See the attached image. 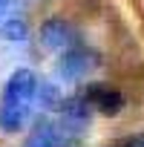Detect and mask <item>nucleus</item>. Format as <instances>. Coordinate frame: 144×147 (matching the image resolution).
I'll return each instance as SVG.
<instances>
[{
    "label": "nucleus",
    "instance_id": "7",
    "mask_svg": "<svg viewBox=\"0 0 144 147\" xmlns=\"http://www.w3.org/2000/svg\"><path fill=\"white\" fill-rule=\"evenodd\" d=\"M61 84L58 81H38V92H35V107H43V110H55L61 104Z\"/></svg>",
    "mask_w": 144,
    "mask_h": 147
},
{
    "label": "nucleus",
    "instance_id": "2",
    "mask_svg": "<svg viewBox=\"0 0 144 147\" xmlns=\"http://www.w3.org/2000/svg\"><path fill=\"white\" fill-rule=\"evenodd\" d=\"M101 63V55L92 46L75 43L63 52H58V63H55V81L58 84H78L84 81L89 72H95Z\"/></svg>",
    "mask_w": 144,
    "mask_h": 147
},
{
    "label": "nucleus",
    "instance_id": "3",
    "mask_svg": "<svg viewBox=\"0 0 144 147\" xmlns=\"http://www.w3.org/2000/svg\"><path fill=\"white\" fill-rule=\"evenodd\" d=\"M40 43H43V49H49V52H63V49H69V46L78 43V35H75V29H72L69 20H63V18H49V20H43V26H40Z\"/></svg>",
    "mask_w": 144,
    "mask_h": 147
},
{
    "label": "nucleus",
    "instance_id": "6",
    "mask_svg": "<svg viewBox=\"0 0 144 147\" xmlns=\"http://www.w3.org/2000/svg\"><path fill=\"white\" fill-rule=\"evenodd\" d=\"M0 38L9 40V43H26L29 38V23L20 15H9L3 23H0Z\"/></svg>",
    "mask_w": 144,
    "mask_h": 147
},
{
    "label": "nucleus",
    "instance_id": "4",
    "mask_svg": "<svg viewBox=\"0 0 144 147\" xmlns=\"http://www.w3.org/2000/svg\"><path fill=\"white\" fill-rule=\"evenodd\" d=\"M81 95H84L87 104H89L95 113H101V115H118V113L124 110V95H121L115 87H110V84H89V87H84Z\"/></svg>",
    "mask_w": 144,
    "mask_h": 147
},
{
    "label": "nucleus",
    "instance_id": "5",
    "mask_svg": "<svg viewBox=\"0 0 144 147\" xmlns=\"http://www.w3.org/2000/svg\"><path fill=\"white\" fill-rule=\"evenodd\" d=\"M69 141L72 138L58 127L55 118H43V121H38L32 127V133H29V138H26L23 147H66Z\"/></svg>",
    "mask_w": 144,
    "mask_h": 147
},
{
    "label": "nucleus",
    "instance_id": "9",
    "mask_svg": "<svg viewBox=\"0 0 144 147\" xmlns=\"http://www.w3.org/2000/svg\"><path fill=\"white\" fill-rule=\"evenodd\" d=\"M15 3H17V0H0V23H3V20H6L9 15H12Z\"/></svg>",
    "mask_w": 144,
    "mask_h": 147
},
{
    "label": "nucleus",
    "instance_id": "1",
    "mask_svg": "<svg viewBox=\"0 0 144 147\" xmlns=\"http://www.w3.org/2000/svg\"><path fill=\"white\" fill-rule=\"evenodd\" d=\"M35 92H38V75L32 69L20 66L6 78L0 90V133L3 136H17L35 110Z\"/></svg>",
    "mask_w": 144,
    "mask_h": 147
},
{
    "label": "nucleus",
    "instance_id": "8",
    "mask_svg": "<svg viewBox=\"0 0 144 147\" xmlns=\"http://www.w3.org/2000/svg\"><path fill=\"white\" fill-rule=\"evenodd\" d=\"M115 147H144V133H135V136H124Z\"/></svg>",
    "mask_w": 144,
    "mask_h": 147
}]
</instances>
